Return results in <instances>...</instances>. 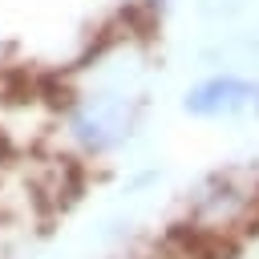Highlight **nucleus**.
I'll use <instances>...</instances> for the list:
<instances>
[{
	"instance_id": "nucleus-1",
	"label": "nucleus",
	"mask_w": 259,
	"mask_h": 259,
	"mask_svg": "<svg viewBox=\"0 0 259 259\" xmlns=\"http://www.w3.org/2000/svg\"><path fill=\"white\" fill-rule=\"evenodd\" d=\"M134 121H138V105L130 97H121V93H89L69 113L73 138L93 154L121 146L134 134Z\"/></svg>"
},
{
	"instance_id": "nucleus-2",
	"label": "nucleus",
	"mask_w": 259,
	"mask_h": 259,
	"mask_svg": "<svg viewBox=\"0 0 259 259\" xmlns=\"http://www.w3.org/2000/svg\"><path fill=\"white\" fill-rule=\"evenodd\" d=\"M182 109L202 121H235V117L259 121V77H235V73L202 77L186 89Z\"/></svg>"
}]
</instances>
